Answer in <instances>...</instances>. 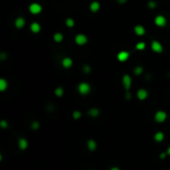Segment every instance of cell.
<instances>
[{
    "label": "cell",
    "mask_w": 170,
    "mask_h": 170,
    "mask_svg": "<svg viewBox=\"0 0 170 170\" xmlns=\"http://www.w3.org/2000/svg\"><path fill=\"white\" fill-rule=\"evenodd\" d=\"M77 90L81 96H88L92 92V86L89 83H87V82H81L78 85Z\"/></svg>",
    "instance_id": "cell-1"
},
{
    "label": "cell",
    "mask_w": 170,
    "mask_h": 170,
    "mask_svg": "<svg viewBox=\"0 0 170 170\" xmlns=\"http://www.w3.org/2000/svg\"><path fill=\"white\" fill-rule=\"evenodd\" d=\"M168 115H167V112L163 109H159L157 110L156 112L154 113V121L157 123H165Z\"/></svg>",
    "instance_id": "cell-2"
},
{
    "label": "cell",
    "mask_w": 170,
    "mask_h": 170,
    "mask_svg": "<svg viewBox=\"0 0 170 170\" xmlns=\"http://www.w3.org/2000/svg\"><path fill=\"white\" fill-rule=\"evenodd\" d=\"M121 84H123V86L124 88V90H125V92H129L130 89H131V86H132V79L130 77L129 75H125L123 76V79H121Z\"/></svg>",
    "instance_id": "cell-3"
},
{
    "label": "cell",
    "mask_w": 170,
    "mask_h": 170,
    "mask_svg": "<svg viewBox=\"0 0 170 170\" xmlns=\"http://www.w3.org/2000/svg\"><path fill=\"white\" fill-rule=\"evenodd\" d=\"M28 9H29V12L32 14V15H38V14H40L42 12V10H43V7H42V5L40 3L33 2V3H31L29 5Z\"/></svg>",
    "instance_id": "cell-4"
},
{
    "label": "cell",
    "mask_w": 170,
    "mask_h": 170,
    "mask_svg": "<svg viewBox=\"0 0 170 170\" xmlns=\"http://www.w3.org/2000/svg\"><path fill=\"white\" fill-rule=\"evenodd\" d=\"M88 41H89L88 37L83 33L77 34L75 37V43L77 44L78 46H85V45L88 43Z\"/></svg>",
    "instance_id": "cell-5"
},
{
    "label": "cell",
    "mask_w": 170,
    "mask_h": 170,
    "mask_svg": "<svg viewBox=\"0 0 170 170\" xmlns=\"http://www.w3.org/2000/svg\"><path fill=\"white\" fill-rule=\"evenodd\" d=\"M150 47H151V50L153 51L154 53H156V54H161L163 52V46H162V44L160 43L159 41H157V40H153L151 42V45H150Z\"/></svg>",
    "instance_id": "cell-6"
},
{
    "label": "cell",
    "mask_w": 170,
    "mask_h": 170,
    "mask_svg": "<svg viewBox=\"0 0 170 170\" xmlns=\"http://www.w3.org/2000/svg\"><path fill=\"white\" fill-rule=\"evenodd\" d=\"M129 57H130L129 52L123 50V51H120V52L117 53V59L118 62H120V63H124V62H126L127 60H128Z\"/></svg>",
    "instance_id": "cell-7"
},
{
    "label": "cell",
    "mask_w": 170,
    "mask_h": 170,
    "mask_svg": "<svg viewBox=\"0 0 170 170\" xmlns=\"http://www.w3.org/2000/svg\"><path fill=\"white\" fill-rule=\"evenodd\" d=\"M154 24L156 25L157 27H160V28L166 26V24H167L166 17L163 15H157L154 18Z\"/></svg>",
    "instance_id": "cell-8"
},
{
    "label": "cell",
    "mask_w": 170,
    "mask_h": 170,
    "mask_svg": "<svg viewBox=\"0 0 170 170\" xmlns=\"http://www.w3.org/2000/svg\"><path fill=\"white\" fill-rule=\"evenodd\" d=\"M136 98H138V101H145L146 98H148V92H147V90L146 89H143V88H141V89L137 90Z\"/></svg>",
    "instance_id": "cell-9"
},
{
    "label": "cell",
    "mask_w": 170,
    "mask_h": 170,
    "mask_svg": "<svg viewBox=\"0 0 170 170\" xmlns=\"http://www.w3.org/2000/svg\"><path fill=\"white\" fill-rule=\"evenodd\" d=\"M87 148L89 151L93 152V151H96L98 148V142L96 141L95 139H93V138H90L89 140L87 141Z\"/></svg>",
    "instance_id": "cell-10"
},
{
    "label": "cell",
    "mask_w": 170,
    "mask_h": 170,
    "mask_svg": "<svg viewBox=\"0 0 170 170\" xmlns=\"http://www.w3.org/2000/svg\"><path fill=\"white\" fill-rule=\"evenodd\" d=\"M26 25V20L23 17H17V18L14 20V26H15L17 29H22V28L25 27Z\"/></svg>",
    "instance_id": "cell-11"
},
{
    "label": "cell",
    "mask_w": 170,
    "mask_h": 170,
    "mask_svg": "<svg viewBox=\"0 0 170 170\" xmlns=\"http://www.w3.org/2000/svg\"><path fill=\"white\" fill-rule=\"evenodd\" d=\"M17 144H18V148L20 149V150H22V151L26 150L28 148V146H29V142H28V140L26 139V138H24V137H20V138H19Z\"/></svg>",
    "instance_id": "cell-12"
},
{
    "label": "cell",
    "mask_w": 170,
    "mask_h": 170,
    "mask_svg": "<svg viewBox=\"0 0 170 170\" xmlns=\"http://www.w3.org/2000/svg\"><path fill=\"white\" fill-rule=\"evenodd\" d=\"M73 64H74V61L72 58H70V57H65L61 62V65L64 69H70V68H72Z\"/></svg>",
    "instance_id": "cell-13"
},
{
    "label": "cell",
    "mask_w": 170,
    "mask_h": 170,
    "mask_svg": "<svg viewBox=\"0 0 170 170\" xmlns=\"http://www.w3.org/2000/svg\"><path fill=\"white\" fill-rule=\"evenodd\" d=\"M100 115H101V110L96 107H90V109L88 110V115L92 118H97L100 117Z\"/></svg>",
    "instance_id": "cell-14"
},
{
    "label": "cell",
    "mask_w": 170,
    "mask_h": 170,
    "mask_svg": "<svg viewBox=\"0 0 170 170\" xmlns=\"http://www.w3.org/2000/svg\"><path fill=\"white\" fill-rule=\"evenodd\" d=\"M89 8L92 13H97L98 12V10L101 9V3L98 1H97V0H93V1H92L90 3Z\"/></svg>",
    "instance_id": "cell-15"
},
{
    "label": "cell",
    "mask_w": 170,
    "mask_h": 170,
    "mask_svg": "<svg viewBox=\"0 0 170 170\" xmlns=\"http://www.w3.org/2000/svg\"><path fill=\"white\" fill-rule=\"evenodd\" d=\"M134 32L136 36L140 37V36H143L145 34V28L142 25L138 24V25H135L134 28Z\"/></svg>",
    "instance_id": "cell-16"
},
{
    "label": "cell",
    "mask_w": 170,
    "mask_h": 170,
    "mask_svg": "<svg viewBox=\"0 0 170 170\" xmlns=\"http://www.w3.org/2000/svg\"><path fill=\"white\" fill-rule=\"evenodd\" d=\"M41 30H42V27H41V25L38 23V22H33V23H31V25H30V31L33 34L40 33Z\"/></svg>",
    "instance_id": "cell-17"
},
{
    "label": "cell",
    "mask_w": 170,
    "mask_h": 170,
    "mask_svg": "<svg viewBox=\"0 0 170 170\" xmlns=\"http://www.w3.org/2000/svg\"><path fill=\"white\" fill-rule=\"evenodd\" d=\"M164 138H165V134H164L162 131H157L156 134L153 135V139L155 142H157V143L162 142L164 140Z\"/></svg>",
    "instance_id": "cell-18"
},
{
    "label": "cell",
    "mask_w": 170,
    "mask_h": 170,
    "mask_svg": "<svg viewBox=\"0 0 170 170\" xmlns=\"http://www.w3.org/2000/svg\"><path fill=\"white\" fill-rule=\"evenodd\" d=\"M8 87H9V84H8V81L6 79L4 78L0 79V92L4 93L8 89Z\"/></svg>",
    "instance_id": "cell-19"
},
{
    "label": "cell",
    "mask_w": 170,
    "mask_h": 170,
    "mask_svg": "<svg viewBox=\"0 0 170 170\" xmlns=\"http://www.w3.org/2000/svg\"><path fill=\"white\" fill-rule=\"evenodd\" d=\"M53 40L55 41L56 43H61V42L64 40V35L61 32H56L53 35Z\"/></svg>",
    "instance_id": "cell-20"
},
{
    "label": "cell",
    "mask_w": 170,
    "mask_h": 170,
    "mask_svg": "<svg viewBox=\"0 0 170 170\" xmlns=\"http://www.w3.org/2000/svg\"><path fill=\"white\" fill-rule=\"evenodd\" d=\"M54 93H55L56 97L58 98H62L65 93V90L63 87H57L55 90H54Z\"/></svg>",
    "instance_id": "cell-21"
},
{
    "label": "cell",
    "mask_w": 170,
    "mask_h": 170,
    "mask_svg": "<svg viewBox=\"0 0 170 170\" xmlns=\"http://www.w3.org/2000/svg\"><path fill=\"white\" fill-rule=\"evenodd\" d=\"M82 117H83V113H82L81 110H79V109L74 110V112H72V117H73L75 120H80V118H81Z\"/></svg>",
    "instance_id": "cell-22"
},
{
    "label": "cell",
    "mask_w": 170,
    "mask_h": 170,
    "mask_svg": "<svg viewBox=\"0 0 170 170\" xmlns=\"http://www.w3.org/2000/svg\"><path fill=\"white\" fill-rule=\"evenodd\" d=\"M65 24H66V26L68 28H73L74 26H75V20H74L73 18H71V17H69V18H67L66 20H65Z\"/></svg>",
    "instance_id": "cell-23"
},
{
    "label": "cell",
    "mask_w": 170,
    "mask_h": 170,
    "mask_svg": "<svg viewBox=\"0 0 170 170\" xmlns=\"http://www.w3.org/2000/svg\"><path fill=\"white\" fill-rule=\"evenodd\" d=\"M143 71H144V69L142 66H136L134 69V74L135 76H140L143 74Z\"/></svg>",
    "instance_id": "cell-24"
},
{
    "label": "cell",
    "mask_w": 170,
    "mask_h": 170,
    "mask_svg": "<svg viewBox=\"0 0 170 170\" xmlns=\"http://www.w3.org/2000/svg\"><path fill=\"white\" fill-rule=\"evenodd\" d=\"M145 48H146V44L142 41L137 42V43L135 44V49H136L137 51H143Z\"/></svg>",
    "instance_id": "cell-25"
},
{
    "label": "cell",
    "mask_w": 170,
    "mask_h": 170,
    "mask_svg": "<svg viewBox=\"0 0 170 170\" xmlns=\"http://www.w3.org/2000/svg\"><path fill=\"white\" fill-rule=\"evenodd\" d=\"M30 127H31V129H33V130H38L39 128H40V123H39L38 120H34L30 124Z\"/></svg>",
    "instance_id": "cell-26"
},
{
    "label": "cell",
    "mask_w": 170,
    "mask_h": 170,
    "mask_svg": "<svg viewBox=\"0 0 170 170\" xmlns=\"http://www.w3.org/2000/svg\"><path fill=\"white\" fill-rule=\"evenodd\" d=\"M0 127L3 129H6L9 127V123H8V121L6 120H0Z\"/></svg>",
    "instance_id": "cell-27"
},
{
    "label": "cell",
    "mask_w": 170,
    "mask_h": 170,
    "mask_svg": "<svg viewBox=\"0 0 170 170\" xmlns=\"http://www.w3.org/2000/svg\"><path fill=\"white\" fill-rule=\"evenodd\" d=\"M147 7L149 8V9H155V8L157 7V3L153 0H150L148 1V3H147Z\"/></svg>",
    "instance_id": "cell-28"
},
{
    "label": "cell",
    "mask_w": 170,
    "mask_h": 170,
    "mask_svg": "<svg viewBox=\"0 0 170 170\" xmlns=\"http://www.w3.org/2000/svg\"><path fill=\"white\" fill-rule=\"evenodd\" d=\"M83 72L85 74H90V72H92V67H90V65H85V66L83 67Z\"/></svg>",
    "instance_id": "cell-29"
},
{
    "label": "cell",
    "mask_w": 170,
    "mask_h": 170,
    "mask_svg": "<svg viewBox=\"0 0 170 170\" xmlns=\"http://www.w3.org/2000/svg\"><path fill=\"white\" fill-rule=\"evenodd\" d=\"M124 98H125L126 101H130L132 98V95H131V93H130V90H129V92H125Z\"/></svg>",
    "instance_id": "cell-30"
},
{
    "label": "cell",
    "mask_w": 170,
    "mask_h": 170,
    "mask_svg": "<svg viewBox=\"0 0 170 170\" xmlns=\"http://www.w3.org/2000/svg\"><path fill=\"white\" fill-rule=\"evenodd\" d=\"M168 156L166 153V151L165 152H161V153L159 154V159H165V158Z\"/></svg>",
    "instance_id": "cell-31"
},
{
    "label": "cell",
    "mask_w": 170,
    "mask_h": 170,
    "mask_svg": "<svg viewBox=\"0 0 170 170\" xmlns=\"http://www.w3.org/2000/svg\"><path fill=\"white\" fill-rule=\"evenodd\" d=\"M6 58H7V56H6V54H5L4 52H2L1 54H0V59H1L2 61H4Z\"/></svg>",
    "instance_id": "cell-32"
},
{
    "label": "cell",
    "mask_w": 170,
    "mask_h": 170,
    "mask_svg": "<svg viewBox=\"0 0 170 170\" xmlns=\"http://www.w3.org/2000/svg\"><path fill=\"white\" fill-rule=\"evenodd\" d=\"M117 3L118 4H125L127 1H128V0H117Z\"/></svg>",
    "instance_id": "cell-33"
},
{
    "label": "cell",
    "mask_w": 170,
    "mask_h": 170,
    "mask_svg": "<svg viewBox=\"0 0 170 170\" xmlns=\"http://www.w3.org/2000/svg\"><path fill=\"white\" fill-rule=\"evenodd\" d=\"M109 170H120V168L118 166H112L109 168Z\"/></svg>",
    "instance_id": "cell-34"
},
{
    "label": "cell",
    "mask_w": 170,
    "mask_h": 170,
    "mask_svg": "<svg viewBox=\"0 0 170 170\" xmlns=\"http://www.w3.org/2000/svg\"><path fill=\"white\" fill-rule=\"evenodd\" d=\"M166 153H167V155L168 156H170V145L167 147V149H166Z\"/></svg>",
    "instance_id": "cell-35"
}]
</instances>
